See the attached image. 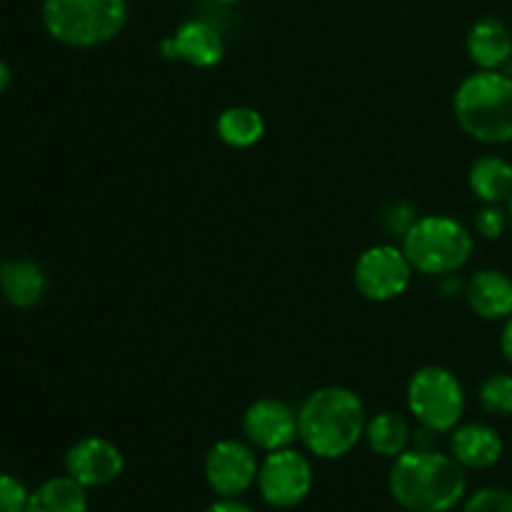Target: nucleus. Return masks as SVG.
<instances>
[{"label":"nucleus","mask_w":512,"mask_h":512,"mask_svg":"<svg viewBox=\"0 0 512 512\" xmlns=\"http://www.w3.org/2000/svg\"><path fill=\"white\" fill-rule=\"evenodd\" d=\"M388 490L410 512H450L468 495V470L450 453L408 448L393 460Z\"/></svg>","instance_id":"1"},{"label":"nucleus","mask_w":512,"mask_h":512,"mask_svg":"<svg viewBox=\"0 0 512 512\" xmlns=\"http://www.w3.org/2000/svg\"><path fill=\"white\" fill-rule=\"evenodd\" d=\"M368 413L355 390L325 385L313 390L298 410V440L318 460H340L365 438Z\"/></svg>","instance_id":"2"},{"label":"nucleus","mask_w":512,"mask_h":512,"mask_svg":"<svg viewBox=\"0 0 512 512\" xmlns=\"http://www.w3.org/2000/svg\"><path fill=\"white\" fill-rule=\"evenodd\" d=\"M453 115L460 130L478 143H512V78L503 70L470 73L455 90Z\"/></svg>","instance_id":"3"},{"label":"nucleus","mask_w":512,"mask_h":512,"mask_svg":"<svg viewBox=\"0 0 512 512\" xmlns=\"http://www.w3.org/2000/svg\"><path fill=\"white\" fill-rule=\"evenodd\" d=\"M40 18L55 43L78 50L100 48L123 33L128 0H43Z\"/></svg>","instance_id":"4"},{"label":"nucleus","mask_w":512,"mask_h":512,"mask_svg":"<svg viewBox=\"0 0 512 512\" xmlns=\"http://www.w3.org/2000/svg\"><path fill=\"white\" fill-rule=\"evenodd\" d=\"M413 268L423 275H453L473 258L475 238L458 218L423 215L400 240Z\"/></svg>","instance_id":"5"},{"label":"nucleus","mask_w":512,"mask_h":512,"mask_svg":"<svg viewBox=\"0 0 512 512\" xmlns=\"http://www.w3.org/2000/svg\"><path fill=\"white\" fill-rule=\"evenodd\" d=\"M405 403L420 428L450 435L463 423L465 388L453 370L443 365H423L410 375Z\"/></svg>","instance_id":"6"},{"label":"nucleus","mask_w":512,"mask_h":512,"mask_svg":"<svg viewBox=\"0 0 512 512\" xmlns=\"http://www.w3.org/2000/svg\"><path fill=\"white\" fill-rule=\"evenodd\" d=\"M258 493L275 510H293L310 498L315 485L313 463L293 445L265 453L258 470Z\"/></svg>","instance_id":"7"},{"label":"nucleus","mask_w":512,"mask_h":512,"mask_svg":"<svg viewBox=\"0 0 512 512\" xmlns=\"http://www.w3.org/2000/svg\"><path fill=\"white\" fill-rule=\"evenodd\" d=\"M413 273L415 268L403 245L378 243L360 253L353 270V283L370 303H390L408 293Z\"/></svg>","instance_id":"8"},{"label":"nucleus","mask_w":512,"mask_h":512,"mask_svg":"<svg viewBox=\"0 0 512 512\" xmlns=\"http://www.w3.org/2000/svg\"><path fill=\"white\" fill-rule=\"evenodd\" d=\"M205 483L218 498H240L258 483L260 460L248 440L223 438L205 455Z\"/></svg>","instance_id":"9"},{"label":"nucleus","mask_w":512,"mask_h":512,"mask_svg":"<svg viewBox=\"0 0 512 512\" xmlns=\"http://www.w3.org/2000/svg\"><path fill=\"white\" fill-rule=\"evenodd\" d=\"M125 455L113 440L88 435L65 453V475L83 485L85 490H100L113 485L123 475Z\"/></svg>","instance_id":"10"},{"label":"nucleus","mask_w":512,"mask_h":512,"mask_svg":"<svg viewBox=\"0 0 512 512\" xmlns=\"http://www.w3.org/2000/svg\"><path fill=\"white\" fill-rule=\"evenodd\" d=\"M243 435L263 453L290 448L298 440V413L285 400L260 398L243 413Z\"/></svg>","instance_id":"11"},{"label":"nucleus","mask_w":512,"mask_h":512,"mask_svg":"<svg viewBox=\"0 0 512 512\" xmlns=\"http://www.w3.org/2000/svg\"><path fill=\"white\" fill-rule=\"evenodd\" d=\"M168 60L188 63L193 68H215L225 58V40L208 20H185L170 38L160 43Z\"/></svg>","instance_id":"12"},{"label":"nucleus","mask_w":512,"mask_h":512,"mask_svg":"<svg viewBox=\"0 0 512 512\" xmlns=\"http://www.w3.org/2000/svg\"><path fill=\"white\" fill-rule=\"evenodd\" d=\"M505 443L495 428L485 423H460L450 433V455L465 470H490L503 460Z\"/></svg>","instance_id":"13"},{"label":"nucleus","mask_w":512,"mask_h":512,"mask_svg":"<svg viewBox=\"0 0 512 512\" xmlns=\"http://www.w3.org/2000/svg\"><path fill=\"white\" fill-rule=\"evenodd\" d=\"M470 63L478 70H503L512 60V33L500 18H480L465 38Z\"/></svg>","instance_id":"14"},{"label":"nucleus","mask_w":512,"mask_h":512,"mask_svg":"<svg viewBox=\"0 0 512 512\" xmlns=\"http://www.w3.org/2000/svg\"><path fill=\"white\" fill-rule=\"evenodd\" d=\"M465 300L478 318L508 320L512 315V278L503 270H478L465 285Z\"/></svg>","instance_id":"15"},{"label":"nucleus","mask_w":512,"mask_h":512,"mask_svg":"<svg viewBox=\"0 0 512 512\" xmlns=\"http://www.w3.org/2000/svg\"><path fill=\"white\" fill-rule=\"evenodd\" d=\"M48 278L45 270L30 258H13L0 263V295L18 310H30L43 300Z\"/></svg>","instance_id":"16"},{"label":"nucleus","mask_w":512,"mask_h":512,"mask_svg":"<svg viewBox=\"0 0 512 512\" xmlns=\"http://www.w3.org/2000/svg\"><path fill=\"white\" fill-rule=\"evenodd\" d=\"M468 188L483 205H505L512 198V163L503 155H483L470 165Z\"/></svg>","instance_id":"17"},{"label":"nucleus","mask_w":512,"mask_h":512,"mask_svg":"<svg viewBox=\"0 0 512 512\" xmlns=\"http://www.w3.org/2000/svg\"><path fill=\"white\" fill-rule=\"evenodd\" d=\"M88 490L70 475H58L30 490L25 512H88Z\"/></svg>","instance_id":"18"},{"label":"nucleus","mask_w":512,"mask_h":512,"mask_svg":"<svg viewBox=\"0 0 512 512\" xmlns=\"http://www.w3.org/2000/svg\"><path fill=\"white\" fill-rule=\"evenodd\" d=\"M365 443L380 458L395 460L403 455L413 443V430H410L408 420L395 410H383V413L368 418L365 425Z\"/></svg>","instance_id":"19"},{"label":"nucleus","mask_w":512,"mask_h":512,"mask_svg":"<svg viewBox=\"0 0 512 512\" xmlns=\"http://www.w3.org/2000/svg\"><path fill=\"white\" fill-rule=\"evenodd\" d=\"M215 133L228 148H253L265 135V118L250 105H230L215 120Z\"/></svg>","instance_id":"20"},{"label":"nucleus","mask_w":512,"mask_h":512,"mask_svg":"<svg viewBox=\"0 0 512 512\" xmlns=\"http://www.w3.org/2000/svg\"><path fill=\"white\" fill-rule=\"evenodd\" d=\"M480 408L498 418L512 415V373H495L480 383Z\"/></svg>","instance_id":"21"},{"label":"nucleus","mask_w":512,"mask_h":512,"mask_svg":"<svg viewBox=\"0 0 512 512\" xmlns=\"http://www.w3.org/2000/svg\"><path fill=\"white\" fill-rule=\"evenodd\" d=\"M463 512H512V490L480 488L463 500Z\"/></svg>","instance_id":"22"},{"label":"nucleus","mask_w":512,"mask_h":512,"mask_svg":"<svg viewBox=\"0 0 512 512\" xmlns=\"http://www.w3.org/2000/svg\"><path fill=\"white\" fill-rule=\"evenodd\" d=\"M505 230H510L508 210L505 205H483L475 215V233L483 240L503 238Z\"/></svg>","instance_id":"23"},{"label":"nucleus","mask_w":512,"mask_h":512,"mask_svg":"<svg viewBox=\"0 0 512 512\" xmlns=\"http://www.w3.org/2000/svg\"><path fill=\"white\" fill-rule=\"evenodd\" d=\"M30 490L20 478L10 473H0V512H25Z\"/></svg>","instance_id":"24"},{"label":"nucleus","mask_w":512,"mask_h":512,"mask_svg":"<svg viewBox=\"0 0 512 512\" xmlns=\"http://www.w3.org/2000/svg\"><path fill=\"white\" fill-rule=\"evenodd\" d=\"M415 220H418V215H415V210L408 203H390L383 213V228L393 238L403 240V235L413 228Z\"/></svg>","instance_id":"25"},{"label":"nucleus","mask_w":512,"mask_h":512,"mask_svg":"<svg viewBox=\"0 0 512 512\" xmlns=\"http://www.w3.org/2000/svg\"><path fill=\"white\" fill-rule=\"evenodd\" d=\"M203 512H258V510H253L248 503H243L240 498H233V500L218 498L213 505H210V508H205Z\"/></svg>","instance_id":"26"},{"label":"nucleus","mask_w":512,"mask_h":512,"mask_svg":"<svg viewBox=\"0 0 512 512\" xmlns=\"http://www.w3.org/2000/svg\"><path fill=\"white\" fill-rule=\"evenodd\" d=\"M500 353H503L505 363L512 368V315L503 320V333H500Z\"/></svg>","instance_id":"27"},{"label":"nucleus","mask_w":512,"mask_h":512,"mask_svg":"<svg viewBox=\"0 0 512 512\" xmlns=\"http://www.w3.org/2000/svg\"><path fill=\"white\" fill-rule=\"evenodd\" d=\"M10 80H13V70H10V65L0 58V95L10 88Z\"/></svg>","instance_id":"28"},{"label":"nucleus","mask_w":512,"mask_h":512,"mask_svg":"<svg viewBox=\"0 0 512 512\" xmlns=\"http://www.w3.org/2000/svg\"><path fill=\"white\" fill-rule=\"evenodd\" d=\"M505 210H508V223H510V230H512V198L505 203Z\"/></svg>","instance_id":"29"},{"label":"nucleus","mask_w":512,"mask_h":512,"mask_svg":"<svg viewBox=\"0 0 512 512\" xmlns=\"http://www.w3.org/2000/svg\"><path fill=\"white\" fill-rule=\"evenodd\" d=\"M213 3H223V5H230V3H240V0H213Z\"/></svg>","instance_id":"30"},{"label":"nucleus","mask_w":512,"mask_h":512,"mask_svg":"<svg viewBox=\"0 0 512 512\" xmlns=\"http://www.w3.org/2000/svg\"><path fill=\"white\" fill-rule=\"evenodd\" d=\"M395 512H410V510H403V508H400V510H395Z\"/></svg>","instance_id":"31"}]
</instances>
